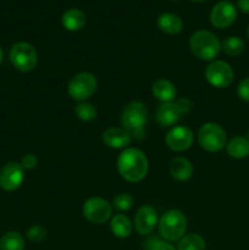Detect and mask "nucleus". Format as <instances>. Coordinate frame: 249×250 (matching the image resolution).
Wrapping results in <instances>:
<instances>
[{
  "label": "nucleus",
  "mask_w": 249,
  "mask_h": 250,
  "mask_svg": "<svg viewBox=\"0 0 249 250\" xmlns=\"http://www.w3.org/2000/svg\"><path fill=\"white\" fill-rule=\"evenodd\" d=\"M148 158L137 148L124 149L117 158V171L127 182H141L148 175Z\"/></svg>",
  "instance_id": "obj_1"
},
{
  "label": "nucleus",
  "mask_w": 249,
  "mask_h": 250,
  "mask_svg": "<svg viewBox=\"0 0 249 250\" xmlns=\"http://www.w3.org/2000/svg\"><path fill=\"white\" fill-rule=\"evenodd\" d=\"M149 112L145 104L141 102H131L124 106L121 114L122 128L126 129L132 138L142 141L145 138V127Z\"/></svg>",
  "instance_id": "obj_2"
},
{
  "label": "nucleus",
  "mask_w": 249,
  "mask_h": 250,
  "mask_svg": "<svg viewBox=\"0 0 249 250\" xmlns=\"http://www.w3.org/2000/svg\"><path fill=\"white\" fill-rule=\"evenodd\" d=\"M189 49L197 59L211 62L221 51V42L212 32L200 29L190 37Z\"/></svg>",
  "instance_id": "obj_3"
},
{
  "label": "nucleus",
  "mask_w": 249,
  "mask_h": 250,
  "mask_svg": "<svg viewBox=\"0 0 249 250\" xmlns=\"http://www.w3.org/2000/svg\"><path fill=\"white\" fill-rule=\"evenodd\" d=\"M159 233L164 241L178 242L187 231V217L182 211L172 209L166 211L159 220Z\"/></svg>",
  "instance_id": "obj_4"
},
{
  "label": "nucleus",
  "mask_w": 249,
  "mask_h": 250,
  "mask_svg": "<svg viewBox=\"0 0 249 250\" xmlns=\"http://www.w3.org/2000/svg\"><path fill=\"white\" fill-rule=\"evenodd\" d=\"M198 142L204 150L209 151V153H217L226 146V132L220 125L208 122L199 128Z\"/></svg>",
  "instance_id": "obj_5"
},
{
  "label": "nucleus",
  "mask_w": 249,
  "mask_h": 250,
  "mask_svg": "<svg viewBox=\"0 0 249 250\" xmlns=\"http://www.w3.org/2000/svg\"><path fill=\"white\" fill-rule=\"evenodd\" d=\"M10 61L16 70L21 72H31L38 63V53L32 44L20 42L12 45L10 50Z\"/></svg>",
  "instance_id": "obj_6"
},
{
  "label": "nucleus",
  "mask_w": 249,
  "mask_h": 250,
  "mask_svg": "<svg viewBox=\"0 0 249 250\" xmlns=\"http://www.w3.org/2000/svg\"><path fill=\"white\" fill-rule=\"evenodd\" d=\"M98 88V81L94 75L89 72H80L73 76L68 82V95L76 102H85L93 97Z\"/></svg>",
  "instance_id": "obj_7"
},
{
  "label": "nucleus",
  "mask_w": 249,
  "mask_h": 250,
  "mask_svg": "<svg viewBox=\"0 0 249 250\" xmlns=\"http://www.w3.org/2000/svg\"><path fill=\"white\" fill-rule=\"evenodd\" d=\"M205 78L208 83L215 88H227L232 84L234 78L233 68L222 60H214L205 67Z\"/></svg>",
  "instance_id": "obj_8"
},
{
  "label": "nucleus",
  "mask_w": 249,
  "mask_h": 250,
  "mask_svg": "<svg viewBox=\"0 0 249 250\" xmlns=\"http://www.w3.org/2000/svg\"><path fill=\"white\" fill-rule=\"evenodd\" d=\"M83 216L90 224L103 225L111 217L112 205L99 197H92L85 200L82 208Z\"/></svg>",
  "instance_id": "obj_9"
},
{
  "label": "nucleus",
  "mask_w": 249,
  "mask_h": 250,
  "mask_svg": "<svg viewBox=\"0 0 249 250\" xmlns=\"http://www.w3.org/2000/svg\"><path fill=\"white\" fill-rule=\"evenodd\" d=\"M237 19V9L228 0H222L215 4L210 11V23L217 29H225L231 27Z\"/></svg>",
  "instance_id": "obj_10"
},
{
  "label": "nucleus",
  "mask_w": 249,
  "mask_h": 250,
  "mask_svg": "<svg viewBox=\"0 0 249 250\" xmlns=\"http://www.w3.org/2000/svg\"><path fill=\"white\" fill-rule=\"evenodd\" d=\"M24 180V168L16 161L7 163L0 168V188L6 192H14L21 187Z\"/></svg>",
  "instance_id": "obj_11"
},
{
  "label": "nucleus",
  "mask_w": 249,
  "mask_h": 250,
  "mask_svg": "<svg viewBox=\"0 0 249 250\" xmlns=\"http://www.w3.org/2000/svg\"><path fill=\"white\" fill-rule=\"evenodd\" d=\"M193 142H194L193 131L186 126L172 127L165 137V143L167 148L177 153L189 149Z\"/></svg>",
  "instance_id": "obj_12"
},
{
  "label": "nucleus",
  "mask_w": 249,
  "mask_h": 250,
  "mask_svg": "<svg viewBox=\"0 0 249 250\" xmlns=\"http://www.w3.org/2000/svg\"><path fill=\"white\" fill-rule=\"evenodd\" d=\"M158 222L156 210L150 205H143L134 216V229L141 236H149L153 233Z\"/></svg>",
  "instance_id": "obj_13"
},
{
  "label": "nucleus",
  "mask_w": 249,
  "mask_h": 250,
  "mask_svg": "<svg viewBox=\"0 0 249 250\" xmlns=\"http://www.w3.org/2000/svg\"><path fill=\"white\" fill-rule=\"evenodd\" d=\"M103 143L111 149H126L131 144L132 137L124 128L109 127L103 132Z\"/></svg>",
  "instance_id": "obj_14"
},
{
  "label": "nucleus",
  "mask_w": 249,
  "mask_h": 250,
  "mask_svg": "<svg viewBox=\"0 0 249 250\" xmlns=\"http://www.w3.org/2000/svg\"><path fill=\"white\" fill-rule=\"evenodd\" d=\"M182 117L176 102L161 103L155 112V121L160 127H171Z\"/></svg>",
  "instance_id": "obj_15"
},
{
  "label": "nucleus",
  "mask_w": 249,
  "mask_h": 250,
  "mask_svg": "<svg viewBox=\"0 0 249 250\" xmlns=\"http://www.w3.org/2000/svg\"><path fill=\"white\" fill-rule=\"evenodd\" d=\"M151 93L161 103H171L175 102L177 97V90H176L175 84L165 78L156 80L151 85Z\"/></svg>",
  "instance_id": "obj_16"
},
{
  "label": "nucleus",
  "mask_w": 249,
  "mask_h": 250,
  "mask_svg": "<svg viewBox=\"0 0 249 250\" xmlns=\"http://www.w3.org/2000/svg\"><path fill=\"white\" fill-rule=\"evenodd\" d=\"M193 165L188 159L183 156L173 158L170 163V173L175 180L180 182L188 181L193 176Z\"/></svg>",
  "instance_id": "obj_17"
},
{
  "label": "nucleus",
  "mask_w": 249,
  "mask_h": 250,
  "mask_svg": "<svg viewBox=\"0 0 249 250\" xmlns=\"http://www.w3.org/2000/svg\"><path fill=\"white\" fill-rule=\"evenodd\" d=\"M61 23L63 28L70 32L81 31L87 23V16L84 12L80 9H68L63 12L61 17Z\"/></svg>",
  "instance_id": "obj_18"
},
{
  "label": "nucleus",
  "mask_w": 249,
  "mask_h": 250,
  "mask_svg": "<svg viewBox=\"0 0 249 250\" xmlns=\"http://www.w3.org/2000/svg\"><path fill=\"white\" fill-rule=\"evenodd\" d=\"M156 23H158V27L160 28V31H163L166 34H170V36L180 34L182 32L183 26H185L181 17L175 14H171V12H164V14H161L158 17Z\"/></svg>",
  "instance_id": "obj_19"
},
{
  "label": "nucleus",
  "mask_w": 249,
  "mask_h": 250,
  "mask_svg": "<svg viewBox=\"0 0 249 250\" xmlns=\"http://www.w3.org/2000/svg\"><path fill=\"white\" fill-rule=\"evenodd\" d=\"M110 229H111L112 234L115 237L120 239H124L131 236L132 231H133V225H132L131 220L128 217L122 214H117L111 217Z\"/></svg>",
  "instance_id": "obj_20"
},
{
  "label": "nucleus",
  "mask_w": 249,
  "mask_h": 250,
  "mask_svg": "<svg viewBox=\"0 0 249 250\" xmlns=\"http://www.w3.org/2000/svg\"><path fill=\"white\" fill-rule=\"evenodd\" d=\"M226 150L231 158L244 159L249 156V141L247 137L236 136L226 144Z\"/></svg>",
  "instance_id": "obj_21"
},
{
  "label": "nucleus",
  "mask_w": 249,
  "mask_h": 250,
  "mask_svg": "<svg viewBox=\"0 0 249 250\" xmlns=\"http://www.w3.org/2000/svg\"><path fill=\"white\" fill-rule=\"evenodd\" d=\"M177 250H205L207 249V243L202 236L197 233H190L183 236L180 241L177 242Z\"/></svg>",
  "instance_id": "obj_22"
},
{
  "label": "nucleus",
  "mask_w": 249,
  "mask_h": 250,
  "mask_svg": "<svg viewBox=\"0 0 249 250\" xmlns=\"http://www.w3.org/2000/svg\"><path fill=\"white\" fill-rule=\"evenodd\" d=\"M0 250H24V239L17 231H10L0 238Z\"/></svg>",
  "instance_id": "obj_23"
},
{
  "label": "nucleus",
  "mask_w": 249,
  "mask_h": 250,
  "mask_svg": "<svg viewBox=\"0 0 249 250\" xmlns=\"http://www.w3.org/2000/svg\"><path fill=\"white\" fill-rule=\"evenodd\" d=\"M244 48H246V45H244L243 39L236 36L227 37L221 43V50L226 55L232 56V58H236V56L241 55L244 51Z\"/></svg>",
  "instance_id": "obj_24"
},
{
  "label": "nucleus",
  "mask_w": 249,
  "mask_h": 250,
  "mask_svg": "<svg viewBox=\"0 0 249 250\" xmlns=\"http://www.w3.org/2000/svg\"><path fill=\"white\" fill-rule=\"evenodd\" d=\"M75 114L81 121L90 122L93 121V120L97 119L98 111H97V107H95L93 104H90V103H87V102H82L78 105H76Z\"/></svg>",
  "instance_id": "obj_25"
},
{
  "label": "nucleus",
  "mask_w": 249,
  "mask_h": 250,
  "mask_svg": "<svg viewBox=\"0 0 249 250\" xmlns=\"http://www.w3.org/2000/svg\"><path fill=\"white\" fill-rule=\"evenodd\" d=\"M134 204V199L128 193H121L117 194L112 200V208H115L119 211H127L131 209Z\"/></svg>",
  "instance_id": "obj_26"
},
{
  "label": "nucleus",
  "mask_w": 249,
  "mask_h": 250,
  "mask_svg": "<svg viewBox=\"0 0 249 250\" xmlns=\"http://www.w3.org/2000/svg\"><path fill=\"white\" fill-rule=\"evenodd\" d=\"M146 250H177L170 242L160 239L159 237H150L145 243Z\"/></svg>",
  "instance_id": "obj_27"
},
{
  "label": "nucleus",
  "mask_w": 249,
  "mask_h": 250,
  "mask_svg": "<svg viewBox=\"0 0 249 250\" xmlns=\"http://www.w3.org/2000/svg\"><path fill=\"white\" fill-rule=\"evenodd\" d=\"M46 234H48V232L43 226L34 225V226L29 227L28 231H27V238L33 243H41L46 238Z\"/></svg>",
  "instance_id": "obj_28"
},
{
  "label": "nucleus",
  "mask_w": 249,
  "mask_h": 250,
  "mask_svg": "<svg viewBox=\"0 0 249 250\" xmlns=\"http://www.w3.org/2000/svg\"><path fill=\"white\" fill-rule=\"evenodd\" d=\"M237 94H238L239 99H242L246 103H249V77L244 78V80H242L238 83Z\"/></svg>",
  "instance_id": "obj_29"
},
{
  "label": "nucleus",
  "mask_w": 249,
  "mask_h": 250,
  "mask_svg": "<svg viewBox=\"0 0 249 250\" xmlns=\"http://www.w3.org/2000/svg\"><path fill=\"white\" fill-rule=\"evenodd\" d=\"M21 165L24 170H33V168L37 167L38 165V159H37L36 155L33 154H27L22 158Z\"/></svg>",
  "instance_id": "obj_30"
},
{
  "label": "nucleus",
  "mask_w": 249,
  "mask_h": 250,
  "mask_svg": "<svg viewBox=\"0 0 249 250\" xmlns=\"http://www.w3.org/2000/svg\"><path fill=\"white\" fill-rule=\"evenodd\" d=\"M176 104H177V106H178V109H180L182 116L189 114L190 110H192V107H193V103L190 102L188 98H181V99L176 100Z\"/></svg>",
  "instance_id": "obj_31"
},
{
  "label": "nucleus",
  "mask_w": 249,
  "mask_h": 250,
  "mask_svg": "<svg viewBox=\"0 0 249 250\" xmlns=\"http://www.w3.org/2000/svg\"><path fill=\"white\" fill-rule=\"evenodd\" d=\"M237 6L242 12L249 15V0H237Z\"/></svg>",
  "instance_id": "obj_32"
},
{
  "label": "nucleus",
  "mask_w": 249,
  "mask_h": 250,
  "mask_svg": "<svg viewBox=\"0 0 249 250\" xmlns=\"http://www.w3.org/2000/svg\"><path fill=\"white\" fill-rule=\"evenodd\" d=\"M2 59H4V53H2L1 48H0V63L2 62Z\"/></svg>",
  "instance_id": "obj_33"
},
{
  "label": "nucleus",
  "mask_w": 249,
  "mask_h": 250,
  "mask_svg": "<svg viewBox=\"0 0 249 250\" xmlns=\"http://www.w3.org/2000/svg\"><path fill=\"white\" fill-rule=\"evenodd\" d=\"M190 1H195V2H203V1H207V0H190Z\"/></svg>",
  "instance_id": "obj_34"
},
{
  "label": "nucleus",
  "mask_w": 249,
  "mask_h": 250,
  "mask_svg": "<svg viewBox=\"0 0 249 250\" xmlns=\"http://www.w3.org/2000/svg\"><path fill=\"white\" fill-rule=\"evenodd\" d=\"M247 37H248V39H249V26H248V29H247Z\"/></svg>",
  "instance_id": "obj_35"
},
{
  "label": "nucleus",
  "mask_w": 249,
  "mask_h": 250,
  "mask_svg": "<svg viewBox=\"0 0 249 250\" xmlns=\"http://www.w3.org/2000/svg\"><path fill=\"white\" fill-rule=\"evenodd\" d=\"M171 1H176V0H171Z\"/></svg>",
  "instance_id": "obj_36"
}]
</instances>
